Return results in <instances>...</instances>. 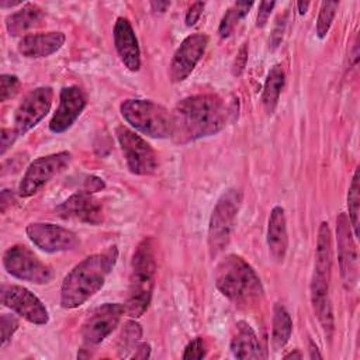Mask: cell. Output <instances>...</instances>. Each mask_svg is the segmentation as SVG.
<instances>
[{
    "mask_svg": "<svg viewBox=\"0 0 360 360\" xmlns=\"http://www.w3.org/2000/svg\"><path fill=\"white\" fill-rule=\"evenodd\" d=\"M238 115L235 101L217 94H195L179 101L172 111V135L176 143H188L214 135Z\"/></svg>",
    "mask_w": 360,
    "mask_h": 360,
    "instance_id": "1",
    "label": "cell"
},
{
    "mask_svg": "<svg viewBox=\"0 0 360 360\" xmlns=\"http://www.w3.org/2000/svg\"><path fill=\"white\" fill-rule=\"evenodd\" d=\"M118 259L117 246L94 253L76 264L60 285V305L66 309L77 308L91 298L105 283Z\"/></svg>",
    "mask_w": 360,
    "mask_h": 360,
    "instance_id": "2",
    "label": "cell"
},
{
    "mask_svg": "<svg viewBox=\"0 0 360 360\" xmlns=\"http://www.w3.org/2000/svg\"><path fill=\"white\" fill-rule=\"evenodd\" d=\"M217 288L238 305H250L260 301L263 287L253 267L238 255H226L215 267Z\"/></svg>",
    "mask_w": 360,
    "mask_h": 360,
    "instance_id": "3",
    "label": "cell"
},
{
    "mask_svg": "<svg viewBox=\"0 0 360 360\" xmlns=\"http://www.w3.org/2000/svg\"><path fill=\"white\" fill-rule=\"evenodd\" d=\"M156 259L155 246L150 238L142 239L131 260V276L127 301L124 304V311L132 318L142 316L152 300L153 284H155Z\"/></svg>",
    "mask_w": 360,
    "mask_h": 360,
    "instance_id": "4",
    "label": "cell"
},
{
    "mask_svg": "<svg viewBox=\"0 0 360 360\" xmlns=\"http://www.w3.org/2000/svg\"><path fill=\"white\" fill-rule=\"evenodd\" d=\"M120 111L124 120L143 135L159 139L172 135V112L152 100H124Z\"/></svg>",
    "mask_w": 360,
    "mask_h": 360,
    "instance_id": "5",
    "label": "cell"
},
{
    "mask_svg": "<svg viewBox=\"0 0 360 360\" xmlns=\"http://www.w3.org/2000/svg\"><path fill=\"white\" fill-rule=\"evenodd\" d=\"M242 197L240 190L229 188L222 193L211 212L208 225V249L212 257L219 255L231 240Z\"/></svg>",
    "mask_w": 360,
    "mask_h": 360,
    "instance_id": "6",
    "label": "cell"
},
{
    "mask_svg": "<svg viewBox=\"0 0 360 360\" xmlns=\"http://www.w3.org/2000/svg\"><path fill=\"white\" fill-rule=\"evenodd\" d=\"M3 266L15 278L34 284H46L53 277L52 269L24 245L8 248L3 255Z\"/></svg>",
    "mask_w": 360,
    "mask_h": 360,
    "instance_id": "7",
    "label": "cell"
},
{
    "mask_svg": "<svg viewBox=\"0 0 360 360\" xmlns=\"http://www.w3.org/2000/svg\"><path fill=\"white\" fill-rule=\"evenodd\" d=\"M115 135L131 173L145 176L158 169L156 152L142 136L127 127H118Z\"/></svg>",
    "mask_w": 360,
    "mask_h": 360,
    "instance_id": "8",
    "label": "cell"
},
{
    "mask_svg": "<svg viewBox=\"0 0 360 360\" xmlns=\"http://www.w3.org/2000/svg\"><path fill=\"white\" fill-rule=\"evenodd\" d=\"M72 160L69 152H58L35 159L25 170L22 180L18 186V194L22 198L34 195L42 188L52 177L63 172Z\"/></svg>",
    "mask_w": 360,
    "mask_h": 360,
    "instance_id": "9",
    "label": "cell"
},
{
    "mask_svg": "<svg viewBox=\"0 0 360 360\" xmlns=\"http://www.w3.org/2000/svg\"><path fill=\"white\" fill-rule=\"evenodd\" d=\"M352 225L349 217L340 212L336 218V240H338V260L340 276L346 288H353L359 277V255L354 242V235L350 231Z\"/></svg>",
    "mask_w": 360,
    "mask_h": 360,
    "instance_id": "10",
    "label": "cell"
},
{
    "mask_svg": "<svg viewBox=\"0 0 360 360\" xmlns=\"http://www.w3.org/2000/svg\"><path fill=\"white\" fill-rule=\"evenodd\" d=\"M53 91L51 87H37L31 90L18 104L14 114V131L24 135L34 128L48 112L52 105Z\"/></svg>",
    "mask_w": 360,
    "mask_h": 360,
    "instance_id": "11",
    "label": "cell"
},
{
    "mask_svg": "<svg viewBox=\"0 0 360 360\" xmlns=\"http://www.w3.org/2000/svg\"><path fill=\"white\" fill-rule=\"evenodd\" d=\"M1 302L31 323L45 325L49 321L45 305L25 287L4 285L1 288Z\"/></svg>",
    "mask_w": 360,
    "mask_h": 360,
    "instance_id": "12",
    "label": "cell"
},
{
    "mask_svg": "<svg viewBox=\"0 0 360 360\" xmlns=\"http://www.w3.org/2000/svg\"><path fill=\"white\" fill-rule=\"evenodd\" d=\"M124 312V305L118 302H105L96 308L82 326L84 343L89 346L101 343L117 328Z\"/></svg>",
    "mask_w": 360,
    "mask_h": 360,
    "instance_id": "13",
    "label": "cell"
},
{
    "mask_svg": "<svg viewBox=\"0 0 360 360\" xmlns=\"http://www.w3.org/2000/svg\"><path fill=\"white\" fill-rule=\"evenodd\" d=\"M207 45L208 37L200 32L191 34L183 39V42L174 52L169 66V75L172 82L179 83L188 77V75L194 70V68L202 58Z\"/></svg>",
    "mask_w": 360,
    "mask_h": 360,
    "instance_id": "14",
    "label": "cell"
},
{
    "mask_svg": "<svg viewBox=\"0 0 360 360\" xmlns=\"http://www.w3.org/2000/svg\"><path fill=\"white\" fill-rule=\"evenodd\" d=\"M25 231L31 242L48 253L72 250L79 243L76 233L55 224L32 222L27 226Z\"/></svg>",
    "mask_w": 360,
    "mask_h": 360,
    "instance_id": "15",
    "label": "cell"
},
{
    "mask_svg": "<svg viewBox=\"0 0 360 360\" xmlns=\"http://www.w3.org/2000/svg\"><path fill=\"white\" fill-rule=\"evenodd\" d=\"M59 217L90 225H98L104 219L103 204L87 191H79L56 207Z\"/></svg>",
    "mask_w": 360,
    "mask_h": 360,
    "instance_id": "16",
    "label": "cell"
},
{
    "mask_svg": "<svg viewBox=\"0 0 360 360\" xmlns=\"http://www.w3.org/2000/svg\"><path fill=\"white\" fill-rule=\"evenodd\" d=\"M86 107V97L76 86L63 87L59 94V105L49 122V129L53 134L68 131L79 118Z\"/></svg>",
    "mask_w": 360,
    "mask_h": 360,
    "instance_id": "17",
    "label": "cell"
},
{
    "mask_svg": "<svg viewBox=\"0 0 360 360\" xmlns=\"http://www.w3.org/2000/svg\"><path fill=\"white\" fill-rule=\"evenodd\" d=\"M112 35L115 49L122 63L131 72H138L141 68V51L131 22L124 17H118Z\"/></svg>",
    "mask_w": 360,
    "mask_h": 360,
    "instance_id": "18",
    "label": "cell"
},
{
    "mask_svg": "<svg viewBox=\"0 0 360 360\" xmlns=\"http://www.w3.org/2000/svg\"><path fill=\"white\" fill-rule=\"evenodd\" d=\"M65 34L60 31L30 34L18 42V52L25 58H46L58 52L65 44Z\"/></svg>",
    "mask_w": 360,
    "mask_h": 360,
    "instance_id": "19",
    "label": "cell"
},
{
    "mask_svg": "<svg viewBox=\"0 0 360 360\" xmlns=\"http://www.w3.org/2000/svg\"><path fill=\"white\" fill-rule=\"evenodd\" d=\"M328 292L329 278L314 274L311 281V302L325 335L330 338L333 333V314Z\"/></svg>",
    "mask_w": 360,
    "mask_h": 360,
    "instance_id": "20",
    "label": "cell"
},
{
    "mask_svg": "<svg viewBox=\"0 0 360 360\" xmlns=\"http://www.w3.org/2000/svg\"><path fill=\"white\" fill-rule=\"evenodd\" d=\"M267 246L270 256L281 263L285 257L288 248V235H287V222L284 210L280 205L273 207L269 217L267 225Z\"/></svg>",
    "mask_w": 360,
    "mask_h": 360,
    "instance_id": "21",
    "label": "cell"
},
{
    "mask_svg": "<svg viewBox=\"0 0 360 360\" xmlns=\"http://www.w3.org/2000/svg\"><path fill=\"white\" fill-rule=\"evenodd\" d=\"M231 352L236 359L266 357L255 330L245 321H239L235 325V333L231 339Z\"/></svg>",
    "mask_w": 360,
    "mask_h": 360,
    "instance_id": "22",
    "label": "cell"
},
{
    "mask_svg": "<svg viewBox=\"0 0 360 360\" xmlns=\"http://www.w3.org/2000/svg\"><path fill=\"white\" fill-rule=\"evenodd\" d=\"M42 17H44V13L37 4L27 3L18 11L10 14L6 18V28H7L8 34L13 37L22 35L28 30L38 25L39 21L42 20Z\"/></svg>",
    "mask_w": 360,
    "mask_h": 360,
    "instance_id": "23",
    "label": "cell"
},
{
    "mask_svg": "<svg viewBox=\"0 0 360 360\" xmlns=\"http://www.w3.org/2000/svg\"><path fill=\"white\" fill-rule=\"evenodd\" d=\"M332 269V240H330V229L328 222H321L318 228L316 236V248H315V266L314 274L330 278Z\"/></svg>",
    "mask_w": 360,
    "mask_h": 360,
    "instance_id": "24",
    "label": "cell"
},
{
    "mask_svg": "<svg viewBox=\"0 0 360 360\" xmlns=\"http://www.w3.org/2000/svg\"><path fill=\"white\" fill-rule=\"evenodd\" d=\"M292 332V321L284 305L280 302L274 304L273 308V326H271V342L274 349H281L287 345Z\"/></svg>",
    "mask_w": 360,
    "mask_h": 360,
    "instance_id": "25",
    "label": "cell"
},
{
    "mask_svg": "<svg viewBox=\"0 0 360 360\" xmlns=\"http://www.w3.org/2000/svg\"><path fill=\"white\" fill-rule=\"evenodd\" d=\"M284 82H285V75L283 68L280 65L273 66L266 77V82L263 86V94H262V101L267 112L274 111L278 103L281 90L284 87Z\"/></svg>",
    "mask_w": 360,
    "mask_h": 360,
    "instance_id": "26",
    "label": "cell"
},
{
    "mask_svg": "<svg viewBox=\"0 0 360 360\" xmlns=\"http://www.w3.org/2000/svg\"><path fill=\"white\" fill-rule=\"evenodd\" d=\"M253 6L252 1H236L233 3L228 11L224 14L219 27H218V34L221 38H228L233 30L236 28V25L239 24V21L249 13L250 7Z\"/></svg>",
    "mask_w": 360,
    "mask_h": 360,
    "instance_id": "27",
    "label": "cell"
},
{
    "mask_svg": "<svg viewBox=\"0 0 360 360\" xmlns=\"http://www.w3.org/2000/svg\"><path fill=\"white\" fill-rule=\"evenodd\" d=\"M347 208H349V221L353 228L354 238L359 236V217H360V184H359V170L354 172L352 183L347 193Z\"/></svg>",
    "mask_w": 360,
    "mask_h": 360,
    "instance_id": "28",
    "label": "cell"
},
{
    "mask_svg": "<svg viewBox=\"0 0 360 360\" xmlns=\"http://www.w3.org/2000/svg\"><path fill=\"white\" fill-rule=\"evenodd\" d=\"M339 3L338 1H322L321 3V8L318 13V18H316V35L319 38H325L332 21L335 18L336 10H338Z\"/></svg>",
    "mask_w": 360,
    "mask_h": 360,
    "instance_id": "29",
    "label": "cell"
},
{
    "mask_svg": "<svg viewBox=\"0 0 360 360\" xmlns=\"http://www.w3.org/2000/svg\"><path fill=\"white\" fill-rule=\"evenodd\" d=\"M142 335V329L136 322H128L121 333L120 339V352L124 353L127 350H134L135 346L138 345V340Z\"/></svg>",
    "mask_w": 360,
    "mask_h": 360,
    "instance_id": "30",
    "label": "cell"
},
{
    "mask_svg": "<svg viewBox=\"0 0 360 360\" xmlns=\"http://www.w3.org/2000/svg\"><path fill=\"white\" fill-rule=\"evenodd\" d=\"M20 89V80L15 75H1L0 76V101H7L13 98Z\"/></svg>",
    "mask_w": 360,
    "mask_h": 360,
    "instance_id": "31",
    "label": "cell"
},
{
    "mask_svg": "<svg viewBox=\"0 0 360 360\" xmlns=\"http://www.w3.org/2000/svg\"><path fill=\"white\" fill-rule=\"evenodd\" d=\"M18 329V321L15 316L8 315V314H3L0 318V330H1V347H4L8 340L11 339V336L14 335V332Z\"/></svg>",
    "mask_w": 360,
    "mask_h": 360,
    "instance_id": "32",
    "label": "cell"
},
{
    "mask_svg": "<svg viewBox=\"0 0 360 360\" xmlns=\"http://www.w3.org/2000/svg\"><path fill=\"white\" fill-rule=\"evenodd\" d=\"M207 349H205V342L202 340V338H195L193 339L184 349L183 353V359H202L205 357Z\"/></svg>",
    "mask_w": 360,
    "mask_h": 360,
    "instance_id": "33",
    "label": "cell"
},
{
    "mask_svg": "<svg viewBox=\"0 0 360 360\" xmlns=\"http://www.w3.org/2000/svg\"><path fill=\"white\" fill-rule=\"evenodd\" d=\"M276 3L274 1H262L259 4V11H257V18H256V27L262 28L266 25L273 8H274Z\"/></svg>",
    "mask_w": 360,
    "mask_h": 360,
    "instance_id": "34",
    "label": "cell"
},
{
    "mask_svg": "<svg viewBox=\"0 0 360 360\" xmlns=\"http://www.w3.org/2000/svg\"><path fill=\"white\" fill-rule=\"evenodd\" d=\"M202 8H204V3L202 1H195V3H193L190 6V8H188V11L186 14V25L187 27H193L198 21V18H200V15L202 13Z\"/></svg>",
    "mask_w": 360,
    "mask_h": 360,
    "instance_id": "35",
    "label": "cell"
},
{
    "mask_svg": "<svg viewBox=\"0 0 360 360\" xmlns=\"http://www.w3.org/2000/svg\"><path fill=\"white\" fill-rule=\"evenodd\" d=\"M0 135H1V155H4L18 135L14 129H7V128H1Z\"/></svg>",
    "mask_w": 360,
    "mask_h": 360,
    "instance_id": "36",
    "label": "cell"
},
{
    "mask_svg": "<svg viewBox=\"0 0 360 360\" xmlns=\"http://www.w3.org/2000/svg\"><path fill=\"white\" fill-rule=\"evenodd\" d=\"M103 188H104V181L100 177H96V176H87L86 177L83 191L96 193V191H100Z\"/></svg>",
    "mask_w": 360,
    "mask_h": 360,
    "instance_id": "37",
    "label": "cell"
},
{
    "mask_svg": "<svg viewBox=\"0 0 360 360\" xmlns=\"http://www.w3.org/2000/svg\"><path fill=\"white\" fill-rule=\"evenodd\" d=\"M248 60V48L246 44H243V46L239 49L238 56L235 59V65H233V75H240V72L245 68V63Z\"/></svg>",
    "mask_w": 360,
    "mask_h": 360,
    "instance_id": "38",
    "label": "cell"
},
{
    "mask_svg": "<svg viewBox=\"0 0 360 360\" xmlns=\"http://www.w3.org/2000/svg\"><path fill=\"white\" fill-rule=\"evenodd\" d=\"M149 354H150V346L148 343H139V345L135 346L132 357H135V359H146V357H149Z\"/></svg>",
    "mask_w": 360,
    "mask_h": 360,
    "instance_id": "39",
    "label": "cell"
},
{
    "mask_svg": "<svg viewBox=\"0 0 360 360\" xmlns=\"http://www.w3.org/2000/svg\"><path fill=\"white\" fill-rule=\"evenodd\" d=\"M283 31H284V22L281 24L278 21V24L276 25V28L273 31V35H271V45H273V48H276L280 44V41L283 38Z\"/></svg>",
    "mask_w": 360,
    "mask_h": 360,
    "instance_id": "40",
    "label": "cell"
},
{
    "mask_svg": "<svg viewBox=\"0 0 360 360\" xmlns=\"http://www.w3.org/2000/svg\"><path fill=\"white\" fill-rule=\"evenodd\" d=\"M13 201V194L10 190H3L1 191V212H6L7 207L11 205Z\"/></svg>",
    "mask_w": 360,
    "mask_h": 360,
    "instance_id": "41",
    "label": "cell"
},
{
    "mask_svg": "<svg viewBox=\"0 0 360 360\" xmlns=\"http://www.w3.org/2000/svg\"><path fill=\"white\" fill-rule=\"evenodd\" d=\"M169 6H170L169 1H150L152 11L155 13H165Z\"/></svg>",
    "mask_w": 360,
    "mask_h": 360,
    "instance_id": "42",
    "label": "cell"
},
{
    "mask_svg": "<svg viewBox=\"0 0 360 360\" xmlns=\"http://www.w3.org/2000/svg\"><path fill=\"white\" fill-rule=\"evenodd\" d=\"M309 357L311 359H322V354L318 352V347L312 342L309 343Z\"/></svg>",
    "mask_w": 360,
    "mask_h": 360,
    "instance_id": "43",
    "label": "cell"
},
{
    "mask_svg": "<svg viewBox=\"0 0 360 360\" xmlns=\"http://www.w3.org/2000/svg\"><path fill=\"white\" fill-rule=\"evenodd\" d=\"M308 7H309V3L308 1H298L297 3V8H298V13L300 14H305L307 13V10H308Z\"/></svg>",
    "mask_w": 360,
    "mask_h": 360,
    "instance_id": "44",
    "label": "cell"
},
{
    "mask_svg": "<svg viewBox=\"0 0 360 360\" xmlns=\"http://www.w3.org/2000/svg\"><path fill=\"white\" fill-rule=\"evenodd\" d=\"M302 356H301V353L300 352H291V353H287V354H284V359H301Z\"/></svg>",
    "mask_w": 360,
    "mask_h": 360,
    "instance_id": "45",
    "label": "cell"
},
{
    "mask_svg": "<svg viewBox=\"0 0 360 360\" xmlns=\"http://www.w3.org/2000/svg\"><path fill=\"white\" fill-rule=\"evenodd\" d=\"M17 4H20V1H1V3H0V7H1V8H6V7L17 6Z\"/></svg>",
    "mask_w": 360,
    "mask_h": 360,
    "instance_id": "46",
    "label": "cell"
}]
</instances>
